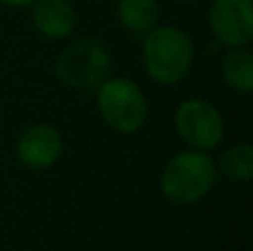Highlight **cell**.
I'll return each mask as SVG.
<instances>
[{"label":"cell","mask_w":253,"mask_h":251,"mask_svg":"<svg viewBox=\"0 0 253 251\" xmlns=\"http://www.w3.org/2000/svg\"><path fill=\"white\" fill-rule=\"evenodd\" d=\"M196 60L191 36L175 25H156L144 34L142 65L149 78L158 84H178L189 76Z\"/></svg>","instance_id":"obj_1"},{"label":"cell","mask_w":253,"mask_h":251,"mask_svg":"<svg viewBox=\"0 0 253 251\" xmlns=\"http://www.w3.org/2000/svg\"><path fill=\"white\" fill-rule=\"evenodd\" d=\"M218 167L209 151L184 149L165 165L160 173V194L167 203L189 207L213 191Z\"/></svg>","instance_id":"obj_2"},{"label":"cell","mask_w":253,"mask_h":251,"mask_svg":"<svg viewBox=\"0 0 253 251\" xmlns=\"http://www.w3.org/2000/svg\"><path fill=\"white\" fill-rule=\"evenodd\" d=\"M96 107L107 127L125 136L138 133L149 116V102L142 87L125 76H109L98 84Z\"/></svg>","instance_id":"obj_3"},{"label":"cell","mask_w":253,"mask_h":251,"mask_svg":"<svg viewBox=\"0 0 253 251\" xmlns=\"http://www.w3.org/2000/svg\"><path fill=\"white\" fill-rule=\"evenodd\" d=\"M111 56L107 47L96 38H80L71 42L56 58L53 74L65 87L71 89H96L109 78Z\"/></svg>","instance_id":"obj_4"},{"label":"cell","mask_w":253,"mask_h":251,"mask_svg":"<svg viewBox=\"0 0 253 251\" xmlns=\"http://www.w3.org/2000/svg\"><path fill=\"white\" fill-rule=\"evenodd\" d=\"M173 127L189 149L200 151H213L227 131L220 109L205 98H187L180 102L173 114Z\"/></svg>","instance_id":"obj_5"},{"label":"cell","mask_w":253,"mask_h":251,"mask_svg":"<svg viewBox=\"0 0 253 251\" xmlns=\"http://www.w3.org/2000/svg\"><path fill=\"white\" fill-rule=\"evenodd\" d=\"M209 31L222 47H249L253 40V2L251 0H211Z\"/></svg>","instance_id":"obj_6"},{"label":"cell","mask_w":253,"mask_h":251,"mask_svg":"<svg viewBox=\"0 0 253 251\" xmlns=\"http://www.w3.org/2000/svg\"><path fill=\"white\" fill-rule=\"evenodd\" d=\"M65 140L62 133L49 123H36L20 133L16 142V160L25 169L44 171L60 160Z\"/></svg>","instance_id":"obj_7"},{"label":"cell","mask_w":253,"mask_h":251,"mask_svg":"<svg viewBox=\"0 0 253 251\" xmlns=\"http://www.w3.org/2000/svg\"><path fill=\"white\" fill-rule=\"evenodd\" d=\"M31 22L44 38L60 40L69 38L76 29L78 13L69 0H34L31 2Z\"/></svg>","instance_id":"obj_8"},{"label":"cell","mask_w":253,"mask_h":251,"mask_svg":"<svg viewBox=\"0 0 253 251\" xmlns=\"http://www.w3.org/2000/svg\"><path fill=\"white\" fill-rule=\"evenodd\" d=\"M116 18L131 34H147L160 25V4L158 0H118Z\"/></svg>","instance_id":"obj_9"},{"label":"cell","mask_w":253,"mask_h":251,"mask_svg":"<svg viewBox=\"0 0 253 251\" xmlns=\"http://www.w3.org/2000/svg\"><path fill=\"white\" fill-rule=\"evenodd\" d=\"M220 76L224 84L238 93L253 91V53L247 47L229 49L220 60Z\"/></svg>","instance_id":"obj_10"},{"label":"cell","mask_w":253,"mask_h":251,"mask_svg":"<svg viewBox=\"0 0 253 251\" xmlns=\"http://www.w3.org/2000/svg\"><path fill=\"white\" fill-rule=\"evenodd\" d=\"M215 167H218V173H222L227 180L247 185L253 176V147L249 142L231 145L222 151Z\"/></svg>","instance_id":"obj_11"},{"label":"cell","mask_w":253,"mask_h":251,"mask_svg":"<svg viewBox=\"0 0 253 251\" xmlns=\"http://www.w3.org/2000/svg\"><path fill=\"white\" fill-rule=\"evenodd\" d=\"M34 0H0V4L4 7H13V9H20V7H31Z\"/></svg>","instance_id":"obj_12"}]
</instances>
